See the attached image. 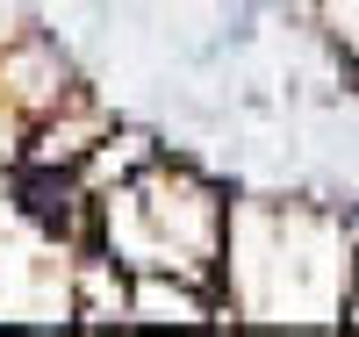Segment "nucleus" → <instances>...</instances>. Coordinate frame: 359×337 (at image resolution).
Segmentation results:
<instances>
[{
	"label": "nucleus",
	"instance_id": "nucleus-1",
	"mask_svg": "<svg viewBox=\"0 0 359 337\" xmlns=\"http://www.w3.org/2000/svg\"><path fill=\"white\" fill-rule=\"evenodd\" d=\"M72 201H79V187H72V172H57V165H22L15 172V208L36 230H72Z\"/></svg>",
	"mask_w": 359,
	"mask_h": 337
}]
</instances>
